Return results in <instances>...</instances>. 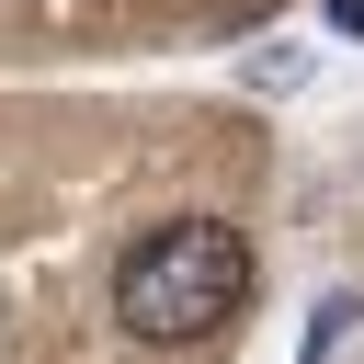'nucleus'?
Masks as SVG:
<instances>
[{"instance_id":"nucleus-1","label":"nucleus","mask_w":364,"mask_h":364,"mask_svg":"<svg viewBox=\"0 0 364 364\" xmlns=\"http://www.w3.org/2000/svg\"><path fill=\"white\" fill-rule=\"evenodd\" d=\"M239 307H250V239H239L228 216H171V228H148V239L125 250V273H114V318H125V341H148V353H193V341H216Z\"/></svg>"},{"instance_id":"nucleus-2","label":"nucleus","mask_w":364,"mask_h":364,"mask_svg":"<svg viewBox=\"0 0 364 364\" xmlns=\"http://www.w3.org/2000/svg\"><path fill=\"white\" fill-rule=\"evenodd\" d=\"M330 34H364V0H330Z\"/></svg>"}]
</instances>
